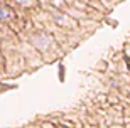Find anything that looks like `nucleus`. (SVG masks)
<instances>
[{"label": "nucleus", "instance_id": "obj_1", "mask_svg": "<svg viewBox=\"0 0 130 128\" xmlns=\"http://www.w3.org/2000/svg\"><path fill=\"white\" fill-rule=\"evenodd\" d=\"M7 17H9V14H5L4 9H0V19H7Z\"/></svg>", "mask_w": 130, "mask_h": 128}]
</instances>
